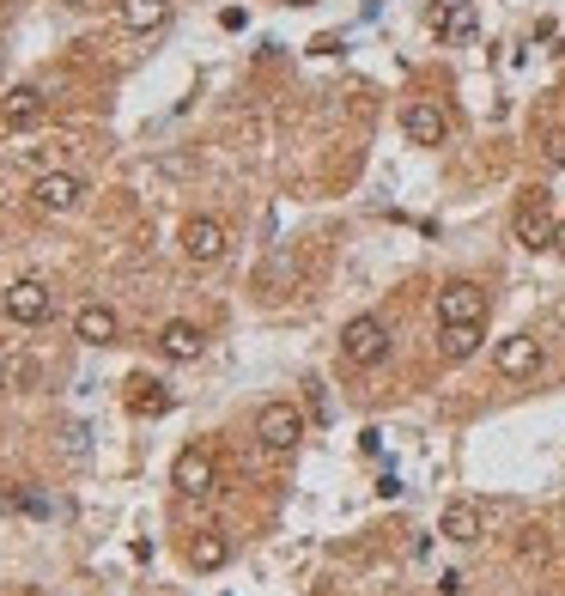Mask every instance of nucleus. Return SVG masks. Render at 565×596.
I'll use <instances>...</instances> for the list:
<instances>
[{"mask_svg": "<svg viewBox=\"0 0 565 596\" xmlns=\"http://www.w3.org/2000/svg\"><path fill=\"white\" fill-rule=\"evenodd\" d=\"M341 359H347V365H359V371L383 365V359H389V323H383L377 311L353 317V323L341 329Z\"/></svg>", "mask_w": 565, "mask_h": 596, "instance_id": "obj_1", "label": "nucleus"}, {"mask_svg": "<svg viewBox=\"0 0 565 596\" xmlns=\"http://www.w3.org/2000/svg\"><path fill=\"white\" fill-rule=\"evenodd\" d=\"M553 195L535 183V189H523V201H517V219H511V232H517V244L523 250H553Z\"/></svg>", "mask_w": 565, "mask_h": 596, "instance_id": "obj_2", "label": "nucleus"}, {"mask_svg": "<svg viewBox=\"0 0 565 596\" xmlns=\"http://www.w3.org/2000/svg\"><path fill=\"white\" fill-rule=\"evenodd\" d=\"M0 311H7L19 329H37V323H49V311H55V292H49V280L25 274V280H13L7 292H0Z\"/></svg>", "mask_w": 565, "mask_h": 596, "instance_id": "obj_3", "label": "nucleus"}, {"mask_svg": "<svg viewBox=\"0 0 565 596\" xmlns=\"http://www.w3.org/2000/svg\"><path fill=\"white\" fill-rule=\"evenodd\" d=\"M256 438H262V451H298V438H304V408L292 402H262L256 408Z\"/></svg>", "mask_w": 565, "mask_h": 596, "instance_id": "obj_4", "label": "nucleus"}, {"mask_svg": "<svg viewBox=\"0 0 565 596\" xmlns=\"http://www.w3.org/2000/svg\"><path fill=\"white\" fill-rule=\"evenodd\" d=\"M450 323H487V286L480 280H444L438 286V329Z\"/></svg>", "mask_w": 565, "mask_h": 596, "instance_id": "obj_5", "label": "nucleus"}, {"mask_svg": "<svg viewBox=\"0 0 565 596\" xmlns=\"http://www.w3.org/2000/svg\"><path fill=\"white\" fill-rule=\"evenodd\" d=\"M213 481H219V463H213V451H201V444H189V451L171 463V487H177L183 499H207Z\"/></svg>", "mask_w": 565, "mask_h": 596, "instance_id": "obj_6", "label": "nucleus"}, {"mask_svg": "<svg viewBox=\"0 0 565 596\" xmlns=\"http://www.w3.org/2000/svg\"><path fill=\"white\" fill-rule=\"evenodd\" d=\"M79 201H86V183H79L73 171H43L31 183V207L37 213H73Z\"/></svg>", "mask_w": 565, "mask_h": 596, "instance_id": "obj_7", "label": "nucleus"}, {"mask_svg": "<svg viewBox=\"0 0 565 596\" xmlns=\"http://www.w3.org/2000/svg\"><path fill=\"white\" fill-rule=\"evenodd\" d=\"M225 244H231V238H225V226H219L213 213H189V219H183V256H189V262L207 268V262L225 256Z\"/></svg>", "mask_w": 565, "mask_h": 596, "instance_id": "obj_8", "label": "nucleus"}, {"mask_svg": "<svg viewBox=\"0 0 565 596\" xmlns=\"http://www.w3.org/2000/svg\"><path fill=\"white\" fill-rule=\"evenodd\" d=\"M493 365H499V378L523 384V378H535V371H541V341H535V335H505V341L493 347Z\"/></svg>", "mask_w": 565, "mask_h": 596, "instance_id": "obj_9", "label": "nucleus"}, {"mask_svg": "<svg viewBox=\"0 0 565 596\" xmlns=\"http://www.w3.org/2000/svg\"><path fill=\"white\" fill-rule=\"evenodd\" d=\"M116 335H122V317L110 311V305H79L73 311V341H86V347H116Z\"/></svg>", "mask_w": 565, "mask_h": 596, "instance_id": "obj_10", "label": "nucleus"}, {"mask_svg": "<svg viewBox=\"0 0 565 596\" xmlns=\"http://www.w3.org/2000/svg\"><path fill=\"white\" fill-rule=\"evenodd\" d=\"M401 134H408L414 146H444L450 140V116L438 110V104H408V110H401Z\"/></svg>", "mask_w": 565, "mask_h": 596, "instance_id": "obj_11", "label": "nucleus"}, {"mask_svg": "<svg viewBox=\"0 0 565 596\" xmlns=\"http://www.w3.org/2000/svg\"><path fill=\"white\" fill-rule=\"evenodd\" d=\"M158 353H165V359H177V365L201 359V353H207V335H201V323H189V317H171L165 329H158Z\"/></svg>", "mask_w": 565, "mask_h": 596, "instance_id": "obj_12", "label": "nucleus"}, {"mask_svg": "<svg viewBox=\"0 0 565 596\" xmlns=\"http://www.w3.org/2000/svg\"><path fill=\"white\" fill-rule=\"evenodd\" d=\"M43 92L37 86H13L7 98H0V128H13V134H25V128H37L43 122Z\"/></svg>", "mask_w": 565, "mask_h": 596, "instance_id": "obj_13", "label": "nucleus"}, {"mask_svg": "<svg viewBox=\"0 0 565 596\" xmlns=\"http://www.w3.org/2000/svg\"><path fill=\"white\" fill-rule=\"evenodd\" d=\"M128 408H134V414H146V420H158V414H171V408H177V396H171V384H165V378H146V371H134V378H128Z\"/></svg>", "mask_w": 565, "mask_h": 596, "instance_id": "obj_14", "label": "nucleus"}, {"mask_svg": "<svg viewBox=\"0 0 565 596\" xmlns=\"http://www.w3.org/2000/svg\"><path fill=\"white\" fill-rule=\"evenodd\" d=\"M116 19H122V31H134V37H152V31L171 25V0H122Z\"/></svg>", "mask_w": 565, "mask_h": 596, "instance_id": "obj_15", "label": "nucleus"}, {"mask_svg": "<svg viewBox=\"0 0 565 596\" xmlns=\"http://www.w3.org/2000/svg\"><path fill=\"white\" fill-rule=\"evenodd\" d=\"M438 536H450L456 548L480 542V505H474V499H450L444 517H438Z\"/></svg>", "mask_w": 565, "mask_h": 596, "instance_id": "obj_16", "label": "nucleus"}, {"mask_svg": "<svg viewBox=\"0 0 565 596\" xmlns=\"http://www.w3.org/2000/svg\"><path fill=\"white\" fill-rule=\"evenodd\" d=\"M189 566H195V572L231 566V536H225V530H195V536H189Z\"/></svg>", "mask_w": 565, "mask_h": 596, "instance_id": "obj_17", "label": "nucleus"}, {"mask_svg": "<svg viewBox=\"0 0 565 596\" xmlns=\"http://www.w3.org/2000/svg\"><path fill=\"white\" fill-rule=\"evenodd\" d=\"M480 341H487V329H480V323H450V329H438L444 359H474V353H480Z\"/></svg>", "mask_w": 565, "mask_h": 596, "instance_id": "obj_18", "label": "nucleus"}, {"mask_svg": "<svg viewBox=\"0 0 565 596\" xmlns=\"http://www.w3.org/2000/svg\"><path fill=\"white\" fill-rule=\"evenodd\" d=\"M432 25H438V37H450V43H468V37H474V7H468V0H456L450 13H432Z\"/></svg>", "mask_w": 565, "mask_h": 596, "instance_id": "obj_19", "label": "nucleus"}, {"mask_svg": "<svg viewBox=\"0 0 565 596\" xmlns=\"http://www.w3.org/2000/svg\"><path fill=\"white\" fill-rule=\"evenodd\" d=\"M547 165H553V171H565V128L547 140Z\"/></svg>", "mask_w": 565, "mask_h": 596, "instance_id": "obj_20", "label": "nucleus"}, {"mask_svg": "<svg viewBox=\"0 0 565 596\" xmlns=\"http://www.w3.org/2000/svg\"><path fill=\"white\" fill-rule=\"evenodd\" d=\"M219 25H225V31H244V25H250V13H244V7H225V13H219Z\"/></svg>", "mask_w": 565, "mask_h": 596, "instance_id": "obj_21", "label": "nucleus"}, {"mask_svg": "<svg viewBox=\"0 0 565 596\" xmlns=\"http://www.w3.org/2000/svg\"><path fill=\"white\" fill-rule=\"evenodd\" d=\"M553 256H565V219L553 226Z\"/></svg>", "mask_w": 565, "mask_h": 596, "instance_id": "obj_22", "label": "nucleus"}, {"mask_svg": "<svg viewBox=\"0 0 565 596\" xmlns=\"http://www.w3.org/2000/svg\"><path fill=\"white\" fill-rule=\"evenodd\" d=\"M7 384H13V365H7V359H0V390H7Z\"/></svg>", "mask_w": 565, "mask_h": 596, "instance_id": "obj_23", "label": "nucleus"}, {"mask_svg": "<svg viewBox=\"0 0 565 596\" xmlns=\"http://www.w3.org/2000/svg\"><path fill=\"white\" fill-rule=\"evenodd\" d=\"M61 7H92V0H61Z\"/></svg>", "mask_w": 565, "mask_h": 596, "instance_id": "obj_24", "label": "nucleus"}, {"mask_svg": "<svg viewBox=\"0 0 565 596\" xmlns=\"http://www.w3.org/2000/svg\"><path fill=\"white\" fill-rule=\"evenodd\" d=\"M286 7H310V0H286Z\"/></svg>", "mask_w": 565, "mask_h": 596, "instance_id": "obj_25", "label": "nucleus"}, {"mask_svg": "<svg viewBox=\"0 0 565 596\" xmlns=\"http://www.w3.org/2000/svg\"><path fill=\"white\" fill-rule=\"evenodd\" d=\"M559 55H565V37H559Z\"/></svg>", "mask_w": 565, "mask_h": 596, "instance_id": "obj_26", "label": "nucleus"}]
</instances>
